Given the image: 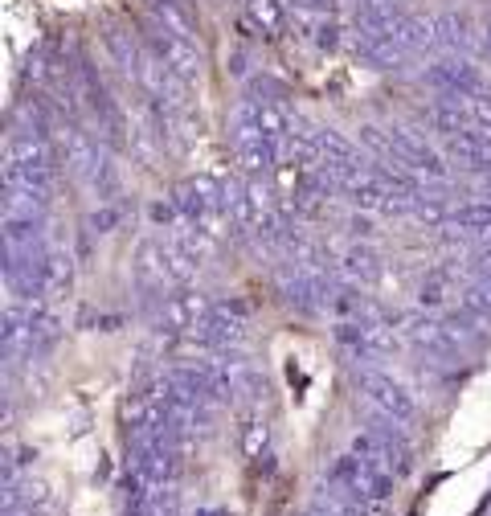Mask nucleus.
Returning <instances> with one entry per match:
<instances>
[{"label": "nucleus", "mask_w": 491, "mask_h": 516, "mask_svg": "<svg viewBox=\"0 0 491 516\" xmlns=\"http://www.w3.org/2000/svg\"><path fill=\"white\" fill-rule=\"evenodd\" d=\"M332 516H365V512H361V508H336Z\"/></svg>", "instance_id": "2"}, {"label": "nucleus", "mask_w": 491, "mask_h": 516, "mask_svg": "<svg viewBox=\"0 0 491 516\" xmlns=\"http://www.w3.org/2000/svg\"><path fill=\"white\" fill-rule=\"evenodd\" d=\"M332 480L344 484L356 500H369V504H381L385 492H389V476H385V471H373L365 459H344V463L332 471Z\"/></svg>", "instance_id": "1"}, {"label": "nucleus", "mask_w": 491, "mask_h": 516, "mask_svg": "<svg viewBox=\"0 0 491 516\" xmlns=\"http://www.w3.org/2000/svg\"><path fill=\"white\" fill-rule=\"evenodd\" d=\"M5 516H33V512H21V508H9Z\"/></svg>", "instance_id": "3"}]
</instances>
